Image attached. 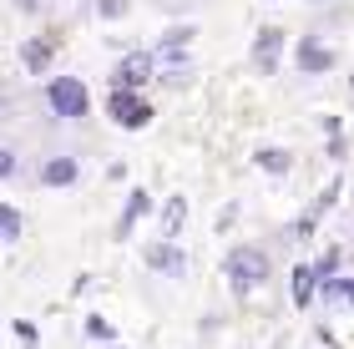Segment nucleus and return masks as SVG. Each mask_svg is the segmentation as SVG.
<instances>
[{
    "instance_id": "13",
    "label": "nucleus",
    "mask_w": 354,
    "mask_h": 349,
    "mask_svg": "<svg viewBox=\"0 0 354 349\" xmlns=\"http://www.w3.org/2000/svg\"><path fill=\"white\" fill-rule=\"evenodd\" d=\"M288 294H294V309H309L319 299V274L314 263H294V274H288Z\"/></svg>"
},
{
    "instance_id": "20",
    "label": "nucleus",
    "mask_w": 354,
    "mask_h": 349,
    "mask_svg": "<svg viewBox=\"0 0 354 349\" xmlns=\"http://www.w3.org/2000/svg\"><path fill=\"white\" fill-rule=\"evenodd\" d=\"M10 334H15V344H21V349H41V329L30 324V319H15Z\"/></svg>"
},
{
    "instance_id": "1",
    "label": "nucleus",
    "mask_w": 354,
    "mask_h": 349,
    "mask_svg": "<svg viewBox=\"0 0 354 349\" xmlns=\"http://www.w3.org/2000/svg\"><path fill=\"white\" fill-rule=\"evenodd\" d=\"M273 274V258L263 248H253V243H233L228 253H223V279H228V289L238 299H248L253 289H263Z\"/></svg>"
},
{
    "instance_id": "5",
    "label": "nucleus",
    "mask_w": 354,
    "mask_h": 349,
    "mask_svg": "<svg viewBox=\"0 0 354 349\" xmlns=\"http://www.w3.org/2000/svg\"><path fill=\"white\" fill-rule=\"evenodd\" d=\"M283 46H288V30H283V26H263L259 36H253V51H248L253 71H259V76H279Z\"/></svg>"
},
{
    "instance_id": "26",
    "label": "nucleus",
    "mask_w": 354,
    "mask_h": 349,
    "mask_svg": "<svg viewBox=\"0 0 354 349\" xmlns=\"http://www.w3.org/2000/svg\"><path fill=\"white\" fill-rule=\"evenodd\" d=\"M96 349H122V344H96Z\"/></svg>"
},
{
    "instance_id": "11",
    "label": "nucleus",
    "mask_w": 354,
    "mask_h": 349,
    "mask_svg": "<svg viewBox=\"0 0 354 349\" xmlns=\"http://www.w3.org/2000/svg\"><path fill=\"white\" fill-rule=\"evenodd\" d=\"M21 66H26V76H46L56 66V36H26L21 41Z\"/></svg>"
},
{
    "instance_id": "7",
    "label": "nucleus",
    "mask_w": 354,
    "mask_h": 349,
    "mask_svg": "<svg viewBox=\"0 0 354 349\" xmlns=\"http://www.w3.org/2000/svg\"><path fill=\"white\" fill-rule=\"evenodd\" d=\"M339 193H344V178H329V187L324 193H319L309 208H304L299 218H294V228H288V238H294V243H304V238H314V228H319V218H324L334 202H339Z\"/></svg>"
},
{
    "instance_id": "16",
    "label": "nucleus",
    "mask_w": 354,
    "mask_h": 349,
    "mask_svg": "<svg viewBox=\"0 0 354 349\" xmlns=\"http://www.w3.org/2000/svg\"><path fill=\"white\" fill-rule=\"evenodd\" d=\"M0 238H6V243L26 238V213L15 208V202H0Z\"/></svg>"
},
{
    "instance_id": "22",
    "label": "nucleus",
    "mask_w": 354,
    "mask_h": 349,
    "mask_svg": "<svg viewBox=\"0 0 354 349\" xmlns=\"http://www.w3.org/2000/svg\"><path fill=\"white\" fill-rule=\"evenodd\" d=\"M15 167H21V162H15V152H10V147H0V182H10V178H15Z\"/></svg>"
},
{
    "instance_id": "15",
    "label": "nucleus",
    "mask_w": 354,
    "mask_h": 349,
    "mask_svg": "<svg viewBox=\"0 0 354 349\" xmlns=\"http://www.w3.org/2000/svg\"><path fill=\"white\" fill-rule=\"evenodd\" d=\"M183 223H187V198H167L162 202V238H183Z\"/></svg>"
},
{
    "instance_id": "3",
    "label": "nucleus",
    "mask_w": 354,
    "mask_h": 349,
    "mask_svg": "<svg viewBox=\"0 0 354 349\" xmlns=\"http://www.w3.org/2000/svg\"><path fill=\"white\" fill-rule=\"evenodd\" d=\"M106 117H111V126H122V132H147L152 117H157V106L147 102V91L106 86Z\"/></svg>"
},
{
    "instance_id": "14",
    "label": "nucleus",
    "mask_w": 354,
    "mask_h": 349,
    "mask_svg": "<svg viewBox=\"0 0 354 349\" xmlns=\"http://www.w3.org/2000/svg\"><path fill=\"white\" fill-rule=\"evenodd\" d=\"M253 167L268 172V178H288V172H294V152L288 147H259L253 152Z\"/></svg>"
},
{
    "instance_id": "17",
    "label": "nucleus",
    "mask_w": 354,
    "mask_h": 349,
    "mask_svg": "<svg viewBox=\"0 0 354 349\" xmlns=\"http://www.w3.org/2000/svg\"><path fill=\"white\" fill-rule=\"evenodd\" d=\"M82 329H86V339H91V344H117V324H111L106 314H86Z\"/></svg>"
},
{
    "instance_id": "10",
    "label": "nucleus",
    "mask_w": 354,
    "mask_h": 349,
    "mask_svg": "<svg viewBox=\"0 0 354 349\" xmlns=\"http://www.w3.org/2000/svg\"><path fill=\"white\" fill-rule=\"evenodd\" d=\"M147 213H152V193H147V187H132L127 202H122V213H117V223H111V238H132Z\"/></svg>"
},
{
    "instance_id": "28",
    "label": "nucleus",
    "mask_w": 354,
    "mask_h": 349,
    "mask_svg": "<svg viewBox=\"0 0 354 349\" xmlns=\"http://www.w3.org/2000/svg\"><path fill=\"white\" fill-rule=\"evenodd\" d=\"M0 243H6V238H0Z\"/></svg>"
},
{
    "instance_id": "25",
    "label": "nucleus",
    "mask_w": 354,
    "mask_h": 349,
    "mask_svg": "<svg viewBox=\"0 0 354 349\" xmlns=\"http://www.w3.org/2000/svg\"><path fill=\"white\" fill-rule=\"evenodd\" d=\"M10 6L21 10V15H36V10H41V0H10Z\"/></svg>"
},
{
    "instance_id": "4",
    "label": "nucleus",
    "mask_w": 354,
    "mask_h": 349,
    "mask_svg": "<svg viewBox=\"0 0 354 349\" xmlns=\"http://www.w3.org/2000/svg\"><path fill=\"white\" fill-rule=\"evenodd\" d=\"M157 82V61L147 46H132V51L117 56V66H111V86L117 91H147Z\"/></svg>"
},
{
    "instance_id": "18",
    "label": "nucleus",
    "mask_w": 354,
    "mask_h": 349,
    "mask_svg": "<svg viewBox=\"0 0 354 349\" xmlns=\"http://www.w3.org/2000/svg\"><path fill=\"white\" fill-rule=\"evenodd\" d=\"M339 263H344V253H339V248H324V253H319V258H314L319 283H324V279H339Z\"/></svg>"
},
{
    "instance_id": "19",
    "label": "nucleus",
    "mask_w": 354,
    "mask_h": 349,
    "mask_svg": "<svg viewBox=\"0 0 354 349\" xmlns=\"http://www.w3.org/2000/svg\"><path fill=\"white\" fill-rule=\"evenodd\" d=\"M157 82H162V86H172V91L192 86V61H187V66H162V71H157Z\"/></svg>"
},
{
    "instance_id": "24",
    "label": "nucleus",
    "mask_w": 354,
    "mask_h": 349,
    "mask_svg": "<svg viewBox=\"0 0 354 349\" xmlns=\"http://www.w3.org/2000/svg\"><path fill=\"white\" fill-rule=\"evenodd\" d=\"M233 218H238V208H233V202H228V208H223V213H218V233H228V223H233Z\"/></svg>"
},
{
    "instance_id": "12",
    "label": "nucleus",
    "mask_w": 354,
    "mask_h": 349,
    "mask_svg": "<svg viewBox=\"0 0 354 349\" xmlns=\"http://www.w3.org/2000/svg\"><path fill=\"white\" fill-rule=\"evenodd\" d=\"M76 178H82V162H76L71 152L46 157V162H41V182H46V187H71Z\"/></svg>"
},
{
    "instance_id": "23",
    "label": "nucleus",
    "mask_w": 354,
    "mask_h": 349,
    "mask_svg": "<svg viewBox=\"0 0 354 349\" xmlns=\"http://www.w3.org/2000/svg\"><path fill=\"white\" fill-rule=\"evenodd\" d=\"M344 152H349V142H344V132H339V137H329V157H334V162H344Z\"/></svg>"
},
{
    "instance_id": "8",
    "label": "nucleus",
    "mask_w": 354,
    "mask_h": 349,
    "mask_svg": "<svg viewBox=\"0 0 354 349\" xmlns=\"http://www.w3.org/2000/svg\"><path fill=\"white\" fill-rule=\"evenodd\" d=\"M142 263H147L152 274H167V279L187 274V253H183V243H172V238H152V243L142 248Z\"/></svg>"
},
{
    "instance_id": "27",
    "label": "nucleus",
    "mask_w": 354,
    "mask_h": 349,
    "mask_svg": "<svg viewBox=\"0 0 354 349\" xmlns=\"http://www.w3.org/2000/svg\"><path fill=\"white\" fill-rule=\"evenodd\" d=\"M349 86H354V76H349Z\"/></svg>"
},
{
    "instance_id": "21",
    "label": "nucleus",
    "mask_w": 354,
    "mask_h": 349,
    "mask_svg": "<svg viewBox=\"0 0 354 349\" xmlns=\"http://www.w3.org/2000/svg\"><path fill=\"white\" fill-rule=\"evenodd\" d=\"M127 10H132V0H96V15H102V21H122Z\"/></svg>"
},
{
    "instance_id": "9",
    "label": "nucleus",
    "mask_w": 354,
    "mask_h": 349,
    "mask_svg": "<svg viewBox=\"0 0 354 349\" xmlns=\"http://www.w3.org/2000/svg\"><path fill=\"white\" fill-rule=\"evenodd\" d=\"M294 66H299V76H329L339 66V56H334V46H324L319 36H304L294 46Z\"/></svg>"
},
{
    "instance_id": "2",
    "label": "nucleus",
    "mask_w": 354,
    "mask_h": 349,
    "mask_svg": "<svg viewBox=\"0 0 354 349\" xmlns=\"http://www.w3.org/2000/svg\"><path fill=\"white\" fill-rule=\"evenodd\" d=\"M46 106L61 122H86L91 117V91H86L82 76H51L46 82Z\"/></svg>"
},
{
    "instance_id": "6",
    "label": "nucleus",
    "mask_w": 354,
    "mask_h": 349,
    "mask_svg": "<svg viewBox=\"0 0 354 349\" xmlns=\"http://www.w3.org/2000/svg\"><path fill=\"white\" fill-rule=\"evenodd\" d=\"M192 36H198V26H167V30H162V41L147 46L152 61H157V71H162V66H187Z\"/></svg>"
}]
</instances>
